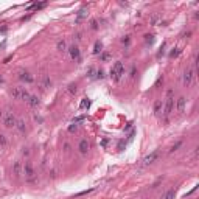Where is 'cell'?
<instances>
[{"mask_svg": "<svg viewBox=\"0 0 199 199\" xmlns=\"http://www.w3.org/2000/svg\"><path fill=\"white\" fill-rule=\"evenodd\" d=\"M173 107H174V97H173V90H168V93H166V100L164 103V112H162V117H164L165 120L170 118L171 112H173Z\"/></svg>", "mask_w": 199, "mask_h": 199, "instance_id": "1", "label": "cell"}, {"mask_svg": "<svg viewBox=\"0 0 199 199\" xmlns=\"http://www.w3.org/2000/svg\"><path fill=\"white\" fill-rule=\"evenodd\" d=\"M123 75H125V65L121 64L120 61L115 62V64L112 65V69H111V78L114 81H120Z\"/></svg>", "mask_w": 199, "mask_h": 199, "instance_id": "2", "label": "cell"}, {"mask_svg": "<svg viewBox=\"0 0 199 199\" xmlns=\"http://www.w3.org/2000/svg\"><path fill=\"white\" fill-rule=\"evenodd\" d=\"M10 95L14 100H24V101H28V98H30V93L24 87H13L10 90Z\"/></svg>", "mask_w": 199, "mask_h": 199, "instance_id": "3", "label": "cell"}, {"mask_svg": "<svg viewBox=\"0 0 199 199\" xmlns=\"http://www.w3.org/2000/svg\"><path fill=\"white\" fill-rule=\"evenodd\" d=\"M24 174H25V179L28 180V182H34L36 180V171H34L30 160H26L24 164Z\"/></svg>", "mask_w": 199, "mask_h": 199, "instance_id": "4", "label": "cell"}, {"mask_svg": "<svg viewBox=\"0 0 199 199\" xmlns=\"http://www.w3.org/2000/svg\"><path fill=\"white\" fill-rule=\"evenodd\" d=\"M38 86H39V90L40 92H45V90H48V87L51 86V79H50V76L47 73H42L39 76L38 79Z\"/></svg>", "mask_w": 199, "mask_h": 199, "instance_id": "5", "label": "cell"}, {"mask_svg": "<svg viewBox=\"0 0 199 199\" xmlns=\"http://www.w3.org/2000/svg\"><path fill=\"white\" fill-rule=\"evenodd\" d=\"M160 157V151L159 149H156V151H152V152H149L148 156H145L143 157V160H142V165L143 166H148V165H152L154 162L157 160Z\"/></svg>", "mask_w": 199, "mask_h": 199, "instance_id": "6", "label": "cell"}, {"mask_svg": "<svg viewBox=\"0 0 199 199\" xmlns=\"http://www.w3.org/2000/svg\"><path fill=\"white\" fill-rule=\"evenodd\" d=\"M17 76H19V79L22 81V83H26V84H31L34 81V76L25 69H20L19 72H17Z\"/></svg>", "mask_w": 199, "mask_h": 199, "instance_id": "7", "label": "cell"}, {"mask_svg": "<svg viewBox=\"0 0 199 199\" xmlns=\"http://www.w3.org/2000/svg\"><path fill=\"white\" fill-rule=\"evenodd\" d=\"M16 121L17 118L14 117V114H13L11 111H8L5 115H3V125L6 126V128H16Z\"/></svg>", "mask_w": 199, "mask_h": 199, "instance_id": "8", "label": "cell"}, {"mask_svg": "<svg viewBox=\"0 0 199 199\" xmlns=\"http://www.w3.org/2000/svg\"><path fill=\"white\" fill-rule=\"evenodd\" d=\"M193 79H194V69H187L182 75V83L184 86H191L193 84Z\"/></svg>", "mask_w": 199, "mask_h": 199, "instance_id": "9", "label": "cell"}, {"mask_svg": "<svg viewBox=\"0 0 199 199\" xmlns=\"http://www.w3.org/2000/svg\"><path fill=\"white\" fill-rule=\"evenodd\" d=\"M67 51H69V55H70V58L73 61H79L81 59V53H79L78 45H72V47L67 48Z\"/></svg>", "mask_w": 199, "mask_h": 199, "instance_id": "10", "label": "cell"}, {"mask_svg": "<svg viewBox=\"0 0 199 199\" xmlns=\"http://www.w3.org/2000/svg\"><path fill=\"white\" fill-rule=\"evenodd\" d=\"M13 173L16 174V177H20V176L24 174V164H22L20 160H16L14 164H13Z\"/></svg>", "mask_w": 199, "mask_h": 199, "instance_id": "11", "label": "cell"}, {"mask_svg": "<svg viewBox=\"0 0 199 199\" xmlns=\"http://www.w3.org/2000/svg\"><path fill=\"white\" fill-rule=\"evenodd\" d=\"M185 106H187V100H185V97H179L177 103H176V109H177L179 114H184L185 112Z\"/></svg>", "mask_w": 199, "mask_h": 199, "instance_id": "12", "label": "cell"}, {"mask_svg": "<svg viewBox=\"0 0 199 199\" xmlns=\"http://www.w3.org/2000/svg\"><path fill=\"white\" fill-rule=\"evenodd\" d=\"M78 149H79V152H81V154L86 156V154L89 152V149H90V143H89L86 138H84V140H81L79 145H78Z\"/></svg>", "mask_w": 199, "mask_h": 199, "instance_id": "13", "label": "cell"}, {"mask_svg": "<svg viewBox=\"0 0 199 199\" xmlns=\"http://www.w3.org/2000/svg\"><path fill=\"white\" fill-rule=\"evenodd\" d=\"M162 112H164V101L162 100H156L154 101V114L157 117H162Z\"/></svg>", "mask_w": 199, "mask_h": 199, "instance_id": "14", "label": "cell"}, {"mask_svg": "<svg viewBox=\"0 0 199 199\" xmlns=\"http://www.w3.org/2000/svg\"><path fill=\"white\" fill-rule=\"evenodd\" d=\"M16 128H17V131H19V132L25 134V132H26V123H25V120L17 118V121H16Z\"/></svg>", "mask_w": 199, "mask_h": 199, "instance_id": "15", "label": "cell"}, {"mask_svg": "<svg viewBox=\"0 0 199 199\" xmlns=\"http://www.w3.org/2000/svg\"><path fill=\"white\" fill-rule=\"evenodd\" d=\"M28 104L31 106V107H39L40 106V100L36 97V95H30V98H28Z\"/></svg>", "mask_w": 199, "mask_h": 199, "instance_id": "16", "label": "cell"}, {"mask_svg": "<svg viewBox=\"0 0 199 199\" xmlns=\"http://www.w3.org/2000/svg\"><path fill=\"white\" fill-rule=\"evenodd\" d=\"M87 16V10L86 8H83V10H79V13H78V16H76V19H75V24L76 25H79L81 22H83V19Z\"/></svg>", "mask_w": 199, "mask_h": 199, "instance_id": "17", "label": "cell"}, {"mask_svg": "<svg viewBox=\"0 0 199 199\" xmlns=\"http://www.w3.org/2000/svg\"><path fill=\"white\" fill-rule=\"evenodd\" d=\"M56 48H58V51H61V53H65V51H67V42H65L64 39L58 40V44H56Z\"/></svg>", "mask_w": 199, "mask_h": 199, "instance_id": "18", "label": "cell"}, {"mask_svg": "<svg viewBox=\"0 0 199 199\" xmlns=\"http://www.w3.org/2000/svg\"><path fill=\"white\" fill-rule=\"evenodd\" d=\"M93 53L95 55H100V53H103V44L100 42V40H97L93 45Z\"/></svg>", "mask_w": 199, "mask_h": 199, "instance_id": "19", "label": "cell"}, {"mask_svg": "<svg viewBox=\"0 0 199 199\" xmlns=\"http://www.w3.org/2000/svg\"><path fill=\"white\" fill-rule=\"evenodd\" d=\"M90 107V100L89 98H83L79 103V109H89Z\"/></svg>", "mask_w": 199, "mask_h": 199, "instance_id": "20", "label": "cell"}, {"mask_svg": "<svg viewBox=\"0 0 199 199\" xmlns=\"http://www.w3.org/2000/svg\"><path fill=\"white\" fill-rule=\"evenodd\" d=\"M174 198H176V191H174V190H168V191L162 196V199H174Z\"/></svg>", "mask_w": 199, "mask_h": 199, "instance_id": "21", "label": "cell"}, {"mask_svg": "<svg viewBox=\"0 0 199 199\" xmlns=\"http://www.w3.org/2000/svg\"><path fill=\"white\" fill-rule=\"evenodd\" d=\"M67 90H69V93H70V95H75L76 92H78V86H76V84H69Z\"/></svg>", "mask_w": 199, "mask_h": 199, "instance_id": "22", "label": "cell"}, {"mask_svg": "<svg viewBox=\"0 0 199 199\" xmlns=\"http://www.w3.org/2000/svg\"><path fill=\"white\" fill-rule=\"evenodd\" d=\"M145 44L152 45V44H154V36H152V34H145Z\"/></svg>", "mask_w": 199, "mask_h": 199, "instance_id": "23", "label": "cell"}, {"mask_svg": "<svg viewBox=\"0 0 199 199\" xmlns=\"http://www.w3.org/2000/svg\"><path fill=\"white\" fill-rule=\"evenodd\" d=\"M45 5H47V2H42V3H34V5H31L30 6V10H40V8H44Z\"/></svg>", "mask_w": 199, "mask_h": 199, "instance_id": "24", "label": "cell"}, {"mask_svg": "<svg viewBox=\"0 0 199 199\" xmlns=\"http://www.w3.org/2000/svg\"><path fill=\"white\" fill-rule=\"evenodd\" d=\"M6 145H8V138H6V135L0 134V146H2V148H5Z\"/></svg>", "mask_w": 199, "mask_h": 199, "instance_id": "25", "label": "cell"}, {"mask_svg": "<svg viewBox=\"0 0 199 199\" xmlns=\"http://www.w3.org/2000/svg\"><path fill=\"white\" fill-rule=\"evenodd\" d=\"M180 51H182L180 48H173V51L170 53V56H171V58H177V56L180 55Z\"/></svg>", "mask_w": 199, "mask_h": 199, "instance_id": "26", "label": "cell"}, {"mask_svg": "<svg viewBox=\"0 0 199 199\" xmlns=\"http://www.w3.org/2000/svg\"><path fill=\"white\" fill-rule=\"evenodd\" d=\"M84 120H86V115H79V117H75V118H73V121H72V123L78 125V123H81V121H84Z\"/></svg>", "mask_w": 199, "mask_h": 199, "instance_id": "27", "label": "cell"}, {"mask_svg": "<svg viewBox=\"0 0 199 199\" xmlns=\"http://www.w3.org/2000/svg\"><path fill=\"white\" fill-rule=\"evenodd\" d=\"M109 58H111L109 53H100V59H101V61H107Z\"/></svg>", "mask_w": 199, "mask_h": 199, "instance_id": "28", "label": "cell"}, {"mask_svg": "<svg viewBox=\"0 0 199 199\" xmlns=\"http://www.w3.org/2000/svg\"><path fill=\"white\" fill-rule=\"evenodd\" d=\"M78 131V125H75V123H72L69 126V132H76Z\"/></svg>", "mask_w": 199, "mask_h": 199, "instance_id": "29", "label": "cell"}, {"mask_svg": "<svg viewBox=\"0 0 199 199\" xmlns=\"http://www.w3.org/2000/svg\"><path fill=\"white\" fill-rule=\"evenodd\" d=\"M90 28H92V30H98V22L97 20H90Z\"/></svg>", "mask_w": 199, "mask_h": 199, "instance_id": "30", "label": "cell"}, {"mask_svg": "<svg viewBox=\"0 0 199 199\" xmlns=\"http://www.w3.org/2000/svg\"><path fill=\"white\" fill-rule=\"evenodd\" d=\"M180 145H182V142H177L176 145H173V146H171V149H170V152H174V151H177V148L180 146Z\"/></svg>", "mask_w": 199, "mask_h": 199, "instance_id": "31", "label": "cell"}, {"mask_svg": "<svg viewBox=\"0 0 199 199\" xmlns=\"http://www.w3.org/2000/svg\"><path fill=\"white\" fill-rule=\"evenodd\" d=\"M95 72H97V70H95L93 67H90L89 72H87V76H89V78H93V73H95Z\"/></svg>", "mask_w": 199, "mask_h": 199, "instance_id": "32", "label": "cell"}, {"mask_svg": "<svg viewBox=\"0 0 199 199\" xmlns=\"http://www.w3.org/2000/svg\"><path fill=\"white\" fill-rule=\"evenodd\" d=\"M157 22H159V16H152V19H151V24H152V25H156Z\"/></svg>", "mask_w": 199, "mask_h": 199, "instance_id": "33", "label": "cell"}, {"mask_svg": "<svg viewBox=\"0 0 199 199\" xmlns=\"http://www.w3.org/2000/svg\"><path fill=\"white\" fill-rule=\"evenodd\" d=\"M129 40H131V39H129V36H125V38L121 39V42H123L125 45H128V44H129Z\"/></svg>", "mask_w": 199, "mask_h": 199, "instance_id": "34", "label": "cell"}, {"mask_svg": "<svg viewBox=\"0 0 199 199\" xmlns=\"http://www.w3.org/2000/svg\"><path fill=\"white\" fill-rule=\"evenodd\" d=\"M97 78H104V72H103V70H98V72H97Z\"/></svg>", "mask_w": 199, "mask_h": 199, "instance_id": "35", "label": "cell"}, {"mask_svg": "<svg viewBox=\"0 0 199 199\" xmlns=\"http://www.w3.org/2000/svg\"><path fill=\"white\" fill-rule=\"evenodd\" d=\"M64 149H65V152H69L70 151V145L69 143H64Z\"/></svg>", "mask_w": 199, "mask_h": 199, "instance_id": "36", "label": "cell"}, {"mask_svg": "<svg viewBox=\"0 0 199 199\" xmlns=\"http://www.w3.org/2000/svg\"><path fill=\"white\" fill-rule=\"evenodd\" d=\"M22 154H24V156H28V154H30L28 148H24V151H22Z\"/></svg>", "mask_w": 199, "mask_h": 199, "instance_id": "37", "label": "cell"}, {"mask_svg": "<svg viewBox=\"0 0 199 199\" xmlns=\"http://www.w3.org/2000/svg\"><path fill=\"white\" fill-rule=\"evenodd\" d=\"M81 39H83V34H81V33H76V40H78V42H79Z\"/></svg>", "mask_w": 199, "mask_h": 199, "instance_id": "38", "label": "cell"}, {"mask_svg": "<svg viewBox=\"0 0 199 199\" xmlns=\"http://www.w3.org/2000/svg\"><path fill=\"white\" fill-rule=\"evenodd\" d=\"M3 115H5V114H3L2 111H0V118H3Z\"/></svg>", "mask_w": 199, "mask_h": 199, "instance_id": "39", "label": "cell"}, {"mask_svg": "<svg viewBox=\"0 0 199 199\" xmlns=\"http://www.w3.org/2000/svg\"><path fill=\"white\" fill-rule=\"evenodd\" d=\"M0 83H3V78H2V76H0Z\"/></svg>", "mask_w": 199, "mask_h": 199, "instance_id": "40", "label": "cell"}]
</instances>
